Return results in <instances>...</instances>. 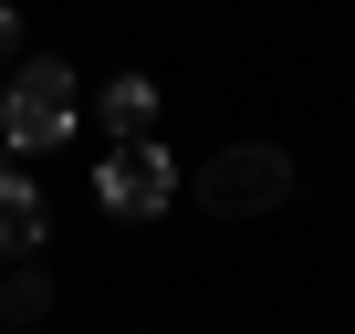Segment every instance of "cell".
<instances>
[{"mask_svg":"<svg viewBox=\"0 0 355 334\" xmlns=\"http://www.w3.org/2000/svg\"><path fill=\"white\" fill-rule=\"evenodd\" d=\"M199 199H209V209H230V220L282 209V199H293V157H282V146H230V157H209Z\"/></svg>","mask_w":355,"mask_h":334,"instance_id":"7a4b0ae2","label":"cell"},{"mask_svg":"<svg viewBox=\"0 0 355 334\" xmlns=\"http://www.w3.org/2000/svg\"><path fill=\"white\" fill-rule=\"evenodd\" d=\"M63 136H73V73H63V63H11V94H0V146L42 157V146H63Z\"/></svg>","mask_w":355,"mask_h":334,"instance_id":"6da1fadb","label":"cell"},{"mask_svg":"<svg viewBox=\"0 0 355 334\" xmlns=\"http://www.w3.org/2000/svg\"><path fill=\"white\" fill-rule=\"evenodd\" d=\"M94 199L115 209V220H157L167 199H178V157L146 136V146H115L105 167H94Z\"/></svg>","mask_w":355,"mask_h":334,"instance_id":"3957f363","label":"cell"},{"mask_svg":"<svg viewBox=\"0 0 355 334\" xmlns=\"http://www.w3.org/2000/svg\"><path fill=\"white\" fill-rule=\"evenodd\" d=\"M21 53V21H11V0H0V63H11Z\"/></svg>","mask_w":355,"mask_h":334,"instance_id":"8992f818","label":"cell"},{"mask_svg":"<svg viewBox=\"0 0 355 334\" xmlns=\"http://www.w3.org/2000/svg\"><path fill=\"white\" fill-rule=\"evenodd\" d=\"M42 240H53V209H42V188H21L11 167H0V251L21 261V251H42Z\"/></svg>","mask_w":355,"mask_h":334,"instance_id":"5b68a950","label":"cell"},{"mask_svg":"<svg viewBox=\"0 0 355 334\" xmlns=\"http://www.w3.org/2000/svg\"><path fill=\"white\" fill-rule=\"evenodd\" d=\"M0 167H11V146H0Z\"/></svg>","mask_w":355,"mask_h":334,"instance_id":"52a82bcc","label":"cell"},{"mask_svg":"<svg viewBox=\"0 0 355 334\" xmlns=\"http://www.w3.org/2000/svg\"><path fill=\"white\" fill-rule=\"evenodd\" d=\"M94 115H105L115 146H146V136H157V84H146V73H115V84L94 94Z\"/></svg>","mask_w":355,"mask_h":334,"instance_id":"277c9868","label":"cell"}]
</instances>
